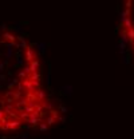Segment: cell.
Returning <instances> with one entry per match:
<instances>
[{
  "instance_id": "cell-1",
  "label": "cell",
  "mask_w": 134,
  "mask_h": 139,
  "mask_svg": "<svg viewBox=\"0 0 134 139\" xmlns=\"http://www.w3.org/2000/svg\"><path fill=\"white\" fill-rule=\"evenodd\" d=\"M21 126V120L20 119H11L8 120V130L9 131H15Z\"/></svg>"
},
{
  "instance_id": "cell-2",
  "label": "cell",
  "mask_w": 134,
  "mask_h": 139,
  "mask_svg": "<svg viewBox=\"0 0 134 139\" xmlns=\"http://www.w3.org/2000/svg\"><path fill=\"white\" fill-rule=\"evenodd\" d=\"M0 82H7V78H5V75H0Z\"/></svg>"
}]
</instances>
